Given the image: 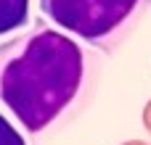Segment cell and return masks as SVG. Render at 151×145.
I'll return each mask as SVG.
<instances>
[{
  "mask_svg": "<svg viewBox=\"0 0 151 145\" xmlns=\"http://www.w3.org/2000/svg\"><path fill=\"white\" fill-rule=\"evenodd\" d=\"M88 77L85 50L42 21L0 42V103L29 135L64 122L82 103Z\"/></svg>",
  "mask_w": 151,
  "mask_h": 145,
  "instance_id": "1",
  "label": "cell"
},
{
  "mask_svg": "<svg viewBox=\"0 0 151 145\" xmlns=\"http://www.w3.org/2000/svg\"><path fill=\"white\" fill-rule=\"evenodd\" d=\"M143 8L146 0H40L48 21L104 53L125 42Z\"/></svg>",
  "mask_w": 151,
  "mask_h": 145,
  "instance_id": "2",
  "label": "cell"
},
{
  "mask_svg": "<svg viewBox=\"0 0 151 145\" xmlns=\"http://www.w3.org/2000/svg\"><path fill=\"white\" fill-rule=\"evenodd\" d=\"M29 18V0H0V37L19 32Z\"/></svg>",
  "mask_w": 151,
  "mask_h": 145,
  "instance_id": "3",
  "label": "cell"
},
{
  "mask_svg": "<svg viewBox=\"0 0 151 145\" xmlns=\"http://www.w3.org/2000/svg\"><path fill=\"white\" fill-rule=\"evenodd\" d=\"M0 145H27V140H24V135L0 114Z\"/></svg>",
  "mask_w": 151,
  "mask_h": 145,
  "instance_id": "4",
  "label": "cell"
}]
</instances>
